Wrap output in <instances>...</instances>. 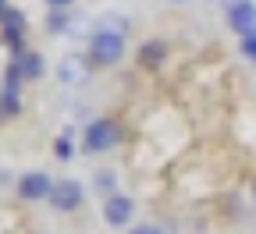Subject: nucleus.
Returning <instances> with one entry per match:
<instances>
[{
  "label": "nucleus",
  "mask_w": 256,
  "mask_h": 234,
  "mask_svg": "<svg viewBox=\"0 0 256 234\" xmlns=\"http://www.w3.org/2000/svg\"><path fill=\"white\" fill-rule=\"evenodd\" d=\"M174 4H182V0H174Z\"/></svg>",
  "instance_id": "nucleus-18"
},
{
  "label": "nucleus",
  "mask_w": 256,
  "mask_h": 234,
  "mask_svg": "<svg viewBox=\"0 0 256 234\" xmlns=\"http://www.w3.org/2000/svg\"><path fill=\"white\" fill-rule=\"evenodd\" d=\"M128 234H160V231H156V227H150V224H146V227H136V231H128Z\"/></svg>",
  "instance_id": "nucleus-15"
},
{
  "label": "nucleus",
  "mask_w": 256,
  "mask_h": 234,
  "mask_svg": "<svg viewBox=\"0 0 256 234\" xmlns=\"http://www.w3.org/2000/svg\"><path fill=\"white\" fill-rule=\"evenodd\" d=\"M124 57V39L121 36H107V32H92L89 39V60L96 68H110Z\"/></svg>",
  "instance_id": "nucleus-1"
},
{
  "label": "nucleus",
  "mask_w": 256,
  "mask_h": 234,
  "mask_svg": "<svg viewBox=\"0 0 256 234\" xmlns=\"http://www.w3.org/2000/svg\"><path fill=\"white\" fill-rule=\"evenodd\" d=\"M0 28H4V43L14 50V57H22L25 53V14L8 7L4 18H0Z\"/></svg>",
  "instance_id": "nucleus-2"
},
{
  "label": "nucleus",
  "mask_w": 256,
  "mask_h": 234,
  "mask_svg": "<svg viewBox=\"0 0 256 234\" xmlns=\"http://www.w3.org/2000/svg\"><path fill=\"white\" fill-rule=\"evenodd\" d=\"M50 206H54V210H60V213L78 210V206H82V185H78V181H54Z\"/></svg>",
  "instance_id": "nucleus-5"
},
{
  "label": "nucleus",
  "mask_w": 256,
  "mask_h": 234,
  "mask_svg": "<svg viewBox=\"0 0 256 234\" xmlns=\"http://www.w3.org/2000/svg\"><path fill=\"white\" fill-rule=\"evenodd\" d=\"M54 192V181L43 174V171H28L18 178V195L25 199V203H36V199H50Z\"/></svg>",
  "instance_id": "nucleus-3"
},
{
  "label": "nucleus",
  "mask_w": 256,
  "mask_h": 234,
  "mask_svg": "<svg viewBox=\"0 0 256 234\" xmlns=\"http://www.w3.org/2000/svg\"><path fill=\"white\" fill-rule=\"evenodd\" d=\"M252 206H256V178H252Z\"/></svg>",
  "instance_id": "nucleus-16"
},
{
  "label": "nucleus",
  "mask_w": 256,
  "mask_h": 234,
  "mask_svg": "<svg viewBox=\"0 0 256 234\" xmlns=\"http://www.w3.org/2000/svg\"><path fill=\"white\" fill-rule=\"evenodd\" d=\"M18 68H22L25 78H40V75H43V64H40L36 53H22V57H18Z\"/></svg>",
  "instance_id": "nucleus-10"
},
{
  "label": "nucleus",
  "mask_w": 256,
  "mask_h": 234,
  "mask_svg": "<svg viewBox=\"0 0 256 234\" xmlns=\"http://www.w3.org/2000/svg\"><path fill=\"white\" fill-rule=\"evenodd\" d=\"M46 4H50L54 11H64V7H68V4H72V0H46Z\"/></svg>",
  "instance_id": "nucleus-14"
},
{
  "label": "nucleus",
  "mask_w": 256,
  "mask_h": 234,
  "mask_svg": "<svg viewBox=\"0 0 256 234\" xmlns=\"http://www.w3.org/2000/svg\"><path fill=\"white\" fill-rule=\"evenodd\" d=\"M217 4H220V0H217Z\"/></svg>",
  "instance_id": "nucleus-19"
},
{
  "label": "nucleus",
  "mask_w": 256,
  "mask_h": 234,
  "mask_svg": "<svg viewBox=\"0 0 256 234\" xmlns=\"http://www.w3.org/2000/svg\"><path fill=\"white\" fill-rule=\"evenodd\" d=\"M246 4H252V0H220V7L228 11V14H232V11H238V7H246Z\"/></svg>",
  "instance_id": "nucleus-13"
},
{
  "label": "nucleus",
  "mask_w": 256,
  "mask_h": 234,
  "mask_svg": "<svg viewBox=\"0 0 256 234\" xmlns=\"http://www.w3.org/2000/svg\"><path fill=\"white\" fill-rule=\"evenodd\" d=\"M104 220H107V224H114V227L128 224V220H132V199H124V195H110L107 203H104Z\"/></svg>",
  "instance_id": "nucleus-7"
},
{
  "label": "nucleus",
  "mask_w": 256,
  "mask_h": 234,
  "mask_svg": "<svg viewBox=\"0 0 256 234\" xmlns=\"http://www.w3.org/2000/svg\"><path fill=\"white\" fill-rule=\"evenodd\" d=\"M238 50H242V57H246V60H252V64H256V36H252V39H242V43H238Z\"/></svg>",
  "instance_id": "nucleus-12"
},
{
  "label": "nucleus",
  "mask_w": 256,
  "mask_h": 234,
  "mask_svg": "<svg viewBox=\"0 0 256 234\" xmlns=\"http://www.w3.org/2000/svg\"><path fill=\"white\" fill-rule=\"evenodd\" d=\"M4 11H8V7H4V0H0V18H4Z\"/></svg>",
  "instance_id": "nucleus-17"
},
{
  "label": "nucleus",
  "mask_w": 256,
  "mask_h": 234,
  "mask_svg": "<svg viewBox=\"0 0 256 234\" xmlns=\"http://www.w3.org/2000/svg\"><path fill=\"white\" fill-rule=\"evenodd\" d=\"M96 32H107V36H121V39H124L128 21H124L121 14H104L100 21H96Z\"/></svg>",
  "instance_id": "nucleus-9"
},
{
  "label": "nucleus",
  "mask_w": 256,
  "mask_h": 234,
  "mask_svg": "<svg viewBox=\"0 0 256 234\" xmlns=\"http://www.w3.org/2000/svg\"><path fill=\"white\" fill-rule=\"evenodd\" d=\"M228 25H232V32H238V39H252L256 36V4H246L238 11H232Z\"/></svg>",
  "instance_id": "nucleus-6"
},
{
  "label": "nucleus",
  "mask_w": 256,
  "mask_h": 234,
  "mask_svg": "<svg viewBox=\"0 0 256 234\" xmlns=\"http://www.w3.org/2000/svg\"><path fill=\"white\" fill-rule=\"evenodd\" d=\"M118 142V128L110 124V121H92L89 128H86V139H82V146L89 149V153H104V149H110Z\"/></svg>",
  "instance_id": "nucleus-4"
},
{
  "label": "nucleus",
  "mask_w": 256,
  "mask_h": 234,
  "mask_svg": "<svg viewBox=\"0 0 256 234\" xmlns=\"http://www.w3.org/2000/svg\"><path fill=\"white\" fill-rule=\"evenodd\" d=\"M139 60L146 64V68H156L160 60H168V43H160V39L142 43V46H139Z\"/></svg>",
  "instance_id": "nucleus-8"
},
{
  "label": "nucleus",
  "mask_w": 256,
  "mask_h": 234,
  "mask_svg": "<svg viewBox=\"0 0 256 234\" xmlns=\"http://www.w3.org/2000/svg\"><path fill=\"white\" fill-rule=\"evenodd\" d=\"M54 153H57V160H72V156H75V149H72V139H68V135H60V139L54 142Z\"/></svg>",
  "instance_id": "nucleus-11"
}]
</instances>
